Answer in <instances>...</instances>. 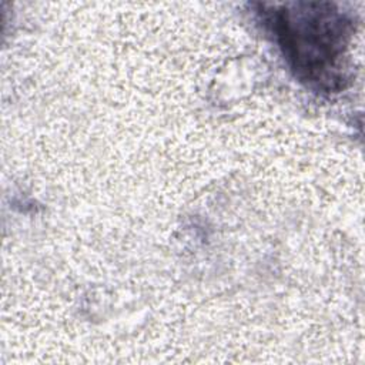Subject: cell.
Masks as SVG:
<instances>
[{
  "label": "cell",
  "mask_w": 365,
  "mask_h": 365,
  "mask_svg": "<svg viewBox=\"0 0 365 365\" xmlns=\"http://www.w3.org/2000/svg\"><path fill=\"white\" fill-rule=\"evenodd\" d=\"M284 54L298 74L331 88L342 78L341 58L351 21L329 3H285L265 10Z\"/></svg>",
  "instance_id": "1"
}]
</instances>
